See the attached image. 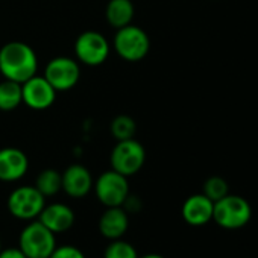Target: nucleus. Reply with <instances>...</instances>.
I'll use <instances>...</instances> for the list:
<instances>
[{
  "label": "nucleus",
  "instance_id": "nucleus-1",
  "mask_svg": "<svg viewBox=\"0 0 258 258\" xmlns=\"http://www.w3.org/2000/svg\"><path fill=\"white\" fill-rule=\"evenodd\" d=\"M38 72V56L35 50L22 41L7 43L0 49V73L5 79L23 84Z\"/></svg>",
  "mask_w": 258,
  "mask_h": 258
},
{
  "label": "nucleus",
  "instance_id": "nucleus-2",
  "mask_svg": "<svg viewBox=\"0 0 258 258\" xmlns=\"http://www.w3.org/2000/svg\"><path fill=\"white\" fill-rule=\"evenodd\" d=\"M252 217L250 204L237 195H226L214 202L213 220L223 229L235 231L246 226Z\"/></svg>",
  "mask_w": 258,
  "mask_h": 258
},
{
  "label": "nucleus",
  "instance_id": "nucleus-3",
  "mask_svg": "<svg viewBox=\"0 0 258 258\" xmlns=\"http://www.w3.org/2000/svg\"><path fill=\"white\" fill-rule=\"evenodd\" d=\"M55 235L38 219L31 220L20 232L19 249L26 258H49L56 247Z\"/></svg>",
  "mask_w": 258,
  "mask_h": 258
},
{
  "label": "nucleus",
  "instance_id": "nucleus-4",
  "mask_svg": "<svg viewBox=\"0 0 258 258\" xmlns=\"http://www.w3.org/2000/svg\"><path fill=\"white\" fill-rule=\"evenodd\" d=\"M115 53L127 61V62H137L146 58L151 50V40L149 35L136 25H127L117 29L112 41Z\"/></svg>",
  "mask_w": 258,
  "mask_h": 258
},
{
  "label": "nucleus",
  "instance_id": "nucleus-5",
  "mask_svg": "<svg viewBox=\"0 0 258 258\" xmlns=\"http://www.w3.org/2000/svg\"><path fill=\"white\" fill-rule=\"evenodd\" d=\"M111 169L121 173L123 176H133L145 166L146 151L136 139L120 140L111 151Z\"/></svg>",
  "mask_w": 258,
  "mask_h": 258
},
{
  "label": "nucleus",
  "instance_id": "nucleus-6",
  "mask_svg": "<svg viewBox=\"0 0 258 258\" xmlns=\"http://www.w3.org/2000/svg\"><path fill=\"white\" fill-rule=\"evenodd\" d=\"M8 211L20 220H35L41 214L46 198L37 190L35 185H22L11 191L8 196Z\"/></svg>",
  "mask_w": 258,
  "mask_h": 258
},
{
  "label": "nucleus",
  "instance_id": "nucleus-7",
  "mask_svg": "<svg viewBox=\"0 0 258 258\" xmlns=\"http://www.w3.org/2000/svg\"><path fill=\"white\" fill-rule=\"evenodd\" d=\"M96 198L105 207H121L129 195L127 178L115 170L103 172L93 184Z\"/></svg>",
  "mask_w": 258,
  "mask_h": 258
},
{
  "label": "nucleus",
  "instance_id": "nucleus-8",
  "mask_svg": "<svg viewBox=\"0 0 258 258\" xmlns=\"http://www.w3.org/2000/svg\"><path fill=\"white\" fill-rule=\"evenodd\" d=\"M109 52L111 47L108 40L96 31L82 32L75 41V55L78 61L90 67L103 64L108 59Z\"/></svg>",
  "mask_w": 258,
  "mask_h": 258
},
{
  "label": "nucleus",
  "instance_id": "nucleus-9",
  "mask_svg": "<svg viewBox=\"0 0 258 258\" xmlns=\"http://www.w3.org/2000/svg\"><path fill=\"white\" fill-rule=\"evenodd\" d=\"M43 76L56 91H69L76 87L81 78V69L73 58L56 56L47 62Z\"/></svg>",
  "mask_w": 258,
  "mask_h": 258
},
{
  "label": "nucleus",
  "instance_id": "nucleus-10",
  "mask_svg": "<svg viewBox=\"0 0 258 258\" xmlns=\"http://www.w3.org/2000/svg\"><path fill=\"white\" fill-rule=\"evenodd\" d=\"M56 90L49 84L44 76H32L22 84V99L26 106L35 111L47 109L56 99Z\"/></svg>",
  "mask_w": 258,
  "mask_h": 258
},
{
  "label": "nucleus",
  "instance_id": "nucleus-11",
  "mask_svg": "<svg viewBox=\"0 0 258 258\" xmlns=\"http://www.w3.org/2000/svg\"><path fill=\"white\" fill-rule=\"evenodd\" d=\"M29 169L28 155L19 148L0 149V181L16 182L22 179Z\"/></svg>",
  "mask_w": 258,
  "mask_h": 258
},
{
  "label": "nucleus",
  "instance_id": "nucleus-12",
  "mask_svg": "<svg viewBox=\"0 0 258 258\" xmlns=\"http://www.w3.org/2000/svg\"><path fill=\"white\" fill-rule=\"evenodd\" d=\"M93 176L82 164H72L62 172V190L75 199L87 196L93 190Z\"/></svg>",
  "mask_w": 258,
  "mask_h": 258
},
{
  "label": "nucleus",
  "instance_id": "nucleus-13",
  "mask_svg": "<svg viewBox=\"0 0 258 258\" xmlns=\"http://www.w3.org/2000/svg\"><path fill=\"white\" fill-rule=\"evenodd\" d=\"M38 220L53 234H61L69 231L75 225L76 216L69 205L55 202L50 205H44L41 214L38 216Z\"/></svg>",
  "mask_w": 258,
  "mask_h": 258
},
{
  "label": "nucleus",
  "instance_id": "nucleus-14",
  "mask_svg": "<svg viewBox=\"0 0 258 258\" xmlns=\"http://www.w3.org/2000/svg\"><path fill=\"white\" fill-rule=\"evenodd\" d=\"M214 202L208 199L204 193L191 195L182 204V219L191 226H202L213 220Z\"/></svg>",
  "mask_w": 258,
  "mask_h": 258
},
{
  "label": "nucleus",
  "instance_id": "nucleus-15",
  "mask_svg": "<svg viewBox=\"0 0 258 258\" xmlns=\"http://www.w3.org/2000/svg\"><path fill=\"white\" fill-rule=\"evenodd\" d=\"M129 228V216L123 207H106L99 219L100 234L111 240L121 238Z\"/></svg>",
  "mask_w": 258,
  "mask_h": 258
},
{
  "label": "nucleus",
  "instance_id": "nucleus-16",
  "mask_svg": "<svg viewBox=\"0 0 258 258\" xmlns=\"http://www.w3.org/2000/svg\"><path fill=\"white\" fill-rule=\"evenodd\" d=\"M134 13L136 8L131 0H109L105 10V17L108 25L120 29L133 23Z\"/></svg>",
  "mask_w": 258,
  "mask_h": 258
},
{
  "label": "nucleus",
  "instance_id": "nucleus-17",
  "mask_svg": "<svg viewBox=\"0 0 258 258\" xmlns=\"http://www.w3.org/2000/svg\"><path fill=\"white\" fill-rule=\"evenodd\" d=\"M22 102V84L10 79L0 82V111H14Z\"/></svg>",
  "mask_w": 258,
  "mask_h": 258
},
{
  "label": "nucleus",
  "instance_id": "nucleus-18",
  "mask_svg": "<svg viewBox=\"0 0 258 258\" xmlns=\"http://www.w3.org/2000/svg\"><path fill=\"white\" fill-rule=\"evenodd\" d=\"M35 187L44 198L55 196L62 190V173L55 169H46L37 176Z\"/></svg>",
  "mask_w": 258,
  "mask_h": 258
},
{
  "label": "nucleus",
  "instance_id": "nucleus-19",
  "mask_svg": "<svg viewBox=\"0 0 258 258\" xmlns=\"http://www.w3.org/2000/svg\"><path fill=\"white\" fill-rule=\"evenodd\" d=\"M136 133H137V123L133 117L121 114L111 121V134L117 142L134 139Z\"/></svg>",
  "mask_w": 258,
  "mask_h": 258
},
{
  "label": "nucleus",
  "instance_id": "nucleus-20",
  "mask_svg": "<svg viewBox=\"0 0 258 258\" xmlns=\"http://www.w3.org/2000/svg\"><path fill=\"white\" fill-rule=\"evenodd\" d=\"M103 258H139L137 249L121 238L111 240V243L106 246Z\"/></svg>",
  "mask_w": 258,
  "mask_h": 258
},
{
  "label": "nucleus",
  "instance_id": "nucleus-21",
  "mask_svg": "<svg viewBox=\"0 0 258 258\" xmlns=\"http://www.w3.org/2000/svg\"><path fill=\"white\" fill-rule=\"evenodd\" d=\"M202 193L211 199L213 202L222 199L223 196H226L229 193V185L226 182V179H223L222 176H210L205 182H204V188Z\"/></svg>",
  "mask_w": 258,
  "mask_h": 258
},
{
  "label": "nucleus",
  "instance_id": "nucleus-22",
  "mask_svg": "<svg viewBox=\"0 0 258 258\" xmlns=\"http://www.w3.org/2000/svg\"><path fill=\"white\" fill-rule=\"evenodd\" d=\"M49 258H87V256L79 247L73 244H62V246H56Z\"/></svg>",
  "mask_w": 258,
  "mask_h": 258
},
{
  "label": "nucleus",
  "instance_id": "nucleus-23",
  "mask_svg": "<svg viewBox=\"0 0 258 258\" xmlns=\"http://www.w3.org/2000/svg\"><path fill=\"white\" fill-rule=\"evenodd\" d=\"M121 207L124 208L126 213H139L142 210V201L137 196L127 195V198L124 199V202H123Z\"/></svg>",
  "mask_w": 258,
  "mask_h": 258
},
{
  "label": "nucleus",
  "instance_id": "nucleus-24",
  "mask_svg": "<svg viewBox=\"0 0 258 258\" xmlns=\"http://www.w3.org/2000/svg\"><path fill=\"white\" fill-rule=\"evenodd\" d=\"M0 258H26V255L19 247H8L0 250Z\"/></svg>",
  "mask_w": 258,
  "mask_h": 258
},
{
  "label": "nucleus",
  "instance_id": "nucleus-25",
  "mask_svg": "<svg viewBox=\"0 0 258 258\" xmlns=\"http://www.w3.org/2000/svg\"><path fill=\"white\" fill-rule=\"evenodd\" d=\"M139 258H164V256L160 255V253H148V255H143V256H139Z\"/></svg>",
  "mask_w": 258,
  "mask_h": 258
},
{
  "label": "nucleus",
  "instance_id": "nucleus-26",
  "mask_svg": "<svg viewBox=\"0 0 258 258\" xmlns=\"http://www.w3.org/2000/svg\"><path fill=\"white\" fill-rule=\"evenodd\" d=\"M0 250H2V240H0Z\"/></svg>",
  "mask_w": 258,
  "mask_h": 258
}]
</instances>
